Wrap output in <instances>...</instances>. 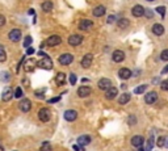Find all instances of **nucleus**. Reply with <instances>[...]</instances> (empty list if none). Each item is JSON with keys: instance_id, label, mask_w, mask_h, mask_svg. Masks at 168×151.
<instances>
[{"instance_id": "412c9836", "label": "nucleus", "mask_w": 168, "mask_h": 151, "mask_svg": "<svg viewBox=\"0 0 168 151\" xmlns=\"http://www.w3.org/2000/svg\"><path fill=\"white\" fill-rule=\"evenodd\" d=\"M13 97V92H12V88L7 87L1 93V100L3 101H9L10 99Z\"/></svg>"}, {"instance_id": "f03ea898", "label": "nucleus", "mask_w": 168, "mask_h": 151, "mask_svg": "<svg viewBox=\"0 0 168 151\" xmlns=\"http://www.w3.org/2000/svg\"><path fill=\"white\" fill-rule=\"evenodd\" d=\"M58 61H59V63L62 64V66H68V64H71L74 62V55L72 54H68V53L62 54Z\"/></svg>"}, {"instance_id": "c03bdc74", "label": "nucleus", "mask_w": 168, "mask_h": 151, "mask_svg": "<svg viewBox=\"0 0 168 151\" xmlns=\"http://www.w3.org/2000/svg\"><path fill=\"white\" fill-rule=\"evenodd\" d=\"M116 21V16L114 15H110L109 17H108V24H112V22Z\"/></svg>"}, {"instance_id": "7ed1b4c3", "label": "nucleus", "mask_w": 168, "mask_h": 151, "mask_svg": "<svg viewBox=\"0 0 168 151\" xmlns=\"http://www.w3.org/2000/svg\"><path fill=\"white\" fill-rule=\"evenodd\" d=\"M50 117H51V114H50V110L47 108H41L38 112V118L41 120L42 122H49Z\"/></svg>"}, {"instance_id": "39448f33", "label": "nucleus", "mask_w": 168, "mask_h": 151, "mask_svg": "<svg viewBox=\"0 0 168 151\" xmlns=\"http://www.w3.org/2000/svg\"><path fill=\"white\" fill-rule=\"evenodd\" d=\"M18 108H20L21 112H24V113H28V112L32 109V101L29 100V99H24V100L20 101V105H18Z\"/></svg>"}, {"instance_id": "603ef678", "label": "nucleus", "mask_w": 168, "mask_h": 151, "mask_svg": "<svg viewBox=\"0 0 168 151\" xmlns=\"http://www.w3.org/2000/svg\"><path fill=\"white\" fill-rule=\"evenodd\" d=\"M146 1H154V0H146Z\"/></svg>"}, {"instance_id": "dca6fc26", "label": "nucleus", "mask_w": 168, "mask_h": 151, "mask_svg": "<svg viewBox=\"0 0 168 151\" xmlns=\"http://www.w3.org/2000/svg\"><path fill=\"white\" fill-rule=\"evenodd\" d=\"M91 143V137L89 135H80L78 138V146L79 147H84V146Z\"/></svg>"}, {"instance_id": "c9c22d12", "label": "nucleus", "mask_w": 168, "mask_h": 151, "mask_svg": "<svg viewBox=\"0 0 168 151\" xmlns=\"http://www.w3.org/2000/svg\"><path fill=\"white\" fill-rule=\"evenodd\" d=\"M32 41H33V38H32L30 36H28V37L24 40V48H29V46H30V43H32Z\"/></svg>"}, {"instance_id": "423d86ee", "label": "nucleus", "mask_w": 168, "mask_h": 151, "mask_svg": "<svg viewBox=\"0 0 168 151\" xmlns=\"http://www.w3.org/2000/svg\"><path fill=\"white\" fill-rule=\"evenodd\" d=\"M8 38H9V41H12V42H18V41L21 40V30L20 29L10 30L9 34H8Z\"/></svg>"}, {"instance_id": "bb28decb", "label": "nucleus", "mask_w": 168, "mask_h": 151, "mask_svg": "<svg viewBox=\"0 0 168 151\" xmlns=\"http://www.w3.org/2000/svg\"><path fill=\"white\" fill-rule=\"evenodd\" d=\"M129 25H130V22H129L127 19H120L117 21V27L120 28V29H125V28H127Z\"/></svg>"}, {"instance_id": "79ce46f5", "label": "nucleus", "mask_w": 168, "mask_h": 151, "mask_svg": "<svg viewBox=\"0 0 168 151\" xmlns=\"http://www.w3.org/2000/svg\"><path fill=\"white\" fill-rule=\"evenodd\" d=\"M143 15L147 17V19H152V12L150 11V9H146V11L143 12Z\"/></svg>"}, {"instance_id": "393cba45", "label": "nucleus", "mask_w": 168, "mask_h": 151, "mask_svg": "<svg viewBox=\"0 0 168 151\" xmlns=\"http://www.w3.org/2000/svg\"><path fill=\"white\" fill-rule=\"evenodd\" d=\"M42 11L43 12H47V13H49V12H51L52 11V3L51 1H49V0H47V1H43V3H42Z\"/></svg>"}, {"instance_id": "58836bf2", "label": "nucleus", "mask_w": 168, "mask_h": 151, "mask_svg": "<svg viewBox=\"0 0 168 151\" xmlns=\"http://www.w3.org/2000/svg\"><path fill=\"white\" fill-rule=\"evenodd\" d=\"M127 122H129V125H134L136 122V117L135 116H129Z\"/></svg>"}, {"instance_id": "aec40b11", "label": "nucleus", "mask_w": 168, "mask_h": 151, "mask_svg": "<svg viewBox=\"0 0 168 151\" xmlns=\"http://www.w3.org/2000/svg\"><path fill=\"white\" fill-rule=\"evenodd\" d=\"M99 88L100 89H104V91H106L108 88H110L112 87V82H110L109 79H106V78H104V79H101V80H99Z\"/></svg>"}, {"instance_id": "72a5a7b5", "label": "nucleus", "mask_w": 168, "mask_h": 151, "mask_svg": "<svg viewBox=\"0 0 168 151\" xmlns=\"http://www.w3.org/2000/svg\"><path fill=\"white\" fill-rule=\"evenodd\" d=\"M7 61V54H5V50L3 48H0V63Z\"/></svg>"}, {"instance_id": "4468645a", "label": "nucleus", "mask_w": 168, "mask_h": 151, "mask_svg": "<svg viewBox=\"0 0 168 151\" xmlns=\"http://www.w3.org/2000/svg\"><path fill=\"white\" fill-rule=\"evenodd\" d=\"M156 100H158V93L154 92V91L146 93V96H144V101H146V104H154Z\"/></svg>"}, {"instance_id": "6e6552de", "label": "nucleus", "mask_w": 168, "mask_h": 151, "mask_svg": "<svg viewBox=\"0 0 168 151\" xmlns=\"http://www.w3.org/2000/svg\"><path fill=\"white\" fill-rule=\"evenodd\" d=\"M143 143H144V138L142 137V135H134V137L131 138V146H133V147L139 148L143 146Z\"/></svg>"}, {"instance_id": "f257e3e1", "label": "nucleus", "mask_w": 168, "mask_h": 151, "mask_svg": "<svg viewBox=\"0 0 168 151\" xmlns=\"http://www.w3.org/2000/svg\"><path fill=\"white\" fill-rule=\"evenodd\" d=\"M37 67H39V69H42V70H51L52 61L46 55V57H43V59H39V61L37 62Z\"/></svg>"}, {"instance_id": "09e8293b", "label": "nucleus", "mask_w": 168, "mask_h": 151, "mask_svg": "<svg viewBox=\"0 0 168 151\" xmlns=\"http://www.w3.org/2000/svg\"><path fill=\"white\" fill-rule=\"evenodd\" d=\"M74 150H75V151H79V150H80V147H79L78 145H75V146H74Z\"/></svg>"}, {"instance_id": "2f4dec72", "label": "nucleus", "mask_w": 168, "mask_h": 151, "mask_svg": "<svg viewBox=\"0 0 168 151\" xmlns=\"http://www.w3.org/2000/svg\"><path fill=\"white\" fill-rule=\"evenodd\" d=\"M152 146H154V135H151L148 139V143H147V147L144 148V151H151Z\"/></svg>"}, {"instance_id": "9d476101", "label": "nucleus", "mask_w": 168, "mask_h": 151, "mask_svg": "<svg viewBox=\"0 0 168 151\" xmlns=\"http://www.w3.org/2000/svg\"><path fill=\"white\" fill-rule=\"evenodd\" d=\"M131 75H133V72H131V70L127 69V67H122V69H120V71H118V76L122 80H127Z\"/></svg>"}, {"instance_id": "ddd939ff", "label": "nucleus", "mask_w": 168, "mask_h": 151, "mask_svg": "<svg viewBox=\"0 0 168 151\" xmlns=\"http://www.w3.org/2000/svg\"><path fill=\"white\" fill-rule=\"evenodd\" d=\"M92 92V89L89 87H87V85H81V87H79L78 89V96L79 97H87V96H89Z\"/></svg>"}, {"instance_id": "5701e85b", "label": "nucleus", "mask_w": 168, "mask_h": 151, "mask_svg": "<svg viewBox=\"0 0 168 151\" xmlns=\"http://www.w3.org/2000/svg\"><path fill=\"white\" fill-rule=\"evenodd\" d=\"M105 7L104 6H97V7H94V9H93V16L94 17H101V16H104L105 15Z\"/></svg>"}, {"instance_id": "a878e982", "label": "nucleus", "mask_w": 168, "mask_h": 151, "mask_svg": "<svg viewBox=\"0 0 168 151\" xmlns=\"http://www.w3.org/2000/svg\"><path fill=\"white\" fill-rule=\"evenodd\" d=\"M129 101H130V95H129V93H122V95L120 96V99H118V103H120L121 105H125Z\"/></svg>"}, {"instance_id": "473e14b6", "label": "nucleus", "mask_w": 168, "mask_h": 151, "mask_svg": "<svg viewBox=\"0 0 168 151\" xmlns=\"http://www.w3.org/2000/svg\"><path fill=\"white\" fill-rule=\"evenodd\" d=\"M156 12L162 16V19H164V16H165V7L164 6H160V7H158L156 8Z\"/></svg>"}, {"instance_id": "8fccbe9b", "label": "nucleus", "mask_w": 168, "mask_h": 151, "mask_svg": "<svg viewBox=\"0 0 168 151\" xmlns=\"http://www.w3.org/2000/svg\"><path fill=\"white\" fill-rule=\"evenodd\" d=\"M29 15H34V9H29Z\"/></svg>"}, {"instance_id": "49530a36", "label": "nucleus", "mask_w": 168, "mask_h": 151, "mask_svg": "<svg viewBox=\"0 0 168 151\" xmlns=\"http://www.w3.org/2000/svg\"><path fill=\"white\" fill-rule=\"evenodd\" d=\"M22 84H24V85H26V87H28V85L30 84V83H29V79H22Z\"/></svg>"}, {"instance_id": "c756f323", "label": "nucleus", "mask_w": 168, "mask_h": 151, "mask_svg": "<svg viewBox=\"0 0 168 151\" xmlns=\"http://www.w3.org/2000/svg\"><path fill=\"white\" fill-rule=\"evenodd\" d=\"M22 88L21 87H17L15 89V92H13V97H16V99H20V97H22Z\"/></svg>"}, {"instance_id": "6ab92c4d", "label": "nucleus", "mask_w": 168, "mask_h": 151, "mask_svg": "<svg viewBox=\"0 0 168 151\" xmlns=\"http://www.w3.org/2000/svg\"><path fill=\"white\" fill-rule=\"evenodd\" d=\"M112 58L116 63H120V62H122L123 59H125V54H123V51H121V50H116V51H113Z\"/></svg>"}, {"instance_id": "1a4fd4ad", "label": "nucleus", "mask_w": 168, "mask_h": 151, "mask_svg": "<svg viewBox=\"0 0 168 151\" xmlns=\"http://www.w3.org/2000/svg\"><path fill=\"white\" fill-rule=\"evenodd\" d=\"M60 42H62V38H60L59 36L54 34V36H50V37L47 38L46 45H47V46H58Z\"/></svg>"}, {"instance_id": "a19ab883", "label": "nucleus", "mask_w": 168, "mask_h": 151, "mask_svg": "<svg viewBox=\"0 0 168 151\" xmlns=\"http://www.w3.org/2000/svg\"><path fill=\"white\" fill-rule=\"evenodd\" d=\"M5 22H7V20H5V16H3V15H0V28H3L5 25Z\"/></svg>"}, {"instance_id": "4c0bfd02", "label": "nucleus", "mask_w": 168, "mask_h": 151, "mask_svg": "<svg viewBox=\"0 0 168 151\" xmlns=\"http://www.w3.org/2000/svg\"><path fill=\"white\" fill-rule=\"evenodd\" d=\"M160 59H162V61H164V62L168 61V50L162 51V54H160Z\"/></svg>"}, {"instance_id": "a211bd4d", "label": "nucleus", "mask_w": 168, "mask_h": 151, "mask_svg": "<svg viewBox=\"0 0 168 151\" xmlns=\"http://www.w3.org/2000/svg\"><path fill=\"white\" fill-rule=\"evenodd\" d=\"M37 67V62L34 61L33 58H30V59H26V62H25V66H24V69H25V71H28V72H30V71H33L34 69Z\"/></svg>"}, {"instance_id": "0eeeda50", "label": "nucleus", "mask_w": 168, "mask_h": 151, "mask_svg": "<svg viewBox=\"0 0 168 151\" xmlns=\"http://www.w3.org/2000/svg\"><path fill=\"white\" fill-rule=\"evenodd\" d=\"M92 61H93V55H92L91 53L85 54V55L83 57V59H81V62H80L81 67H84V69H88V67H91Z\"/></svg>"}, {"instance_id": "3c124183", "label": "nucleus", "mask_w": 168, "mask_h": 151, "mask_svg": "<svg viewBox=\"0 0 168 151\" xmlns=\"http://www.w3.org/2000/svg\"><path fill=\"white\" fill-rule=\"evenodd\" d=\"M165 147H168V139H165Z\"/></svg>"}, {"instance_id": "c85d7f7f", "label": "nucleus", "mask_w": 168, "mask_h": 151, "mask_svg": "<svg viewBox=\"0 0 168 151\" xmlns=\"http://www.w3.org/2000/svg\"><path fill=\"white\" fill-rule=\"evenodd\" d=\"M146 89H147V85L146 84H142V85H139V87H136L135 89H134V93H136V95H141V93H143Z\"/></svg>"}, {"instance_id": "ea45409f", "label": "nucleus", "mask_w": 168, "mask_h": 151, "mask_svg": "<svg viewBox=\"0 0 168 151\" xmlns=\"http://www.w3.org/2000/svg\"><path fill=\"white\" fill-rule=\"evenodd\" d=\"M59 100H60V96H57V97H52V99H50V100H47V103H49V104H55V103H58Z\"/></svg>"}, {"instance_id": "2eb2a0df", "label": "nucleus", "mask_w": 168, "mask_h": 151, "mask_svg": "<svg viewBox=\"0 0 168 151\" xmlns=\"http://www.w3.org/2000/svg\"><path fill=\"white\" fill-rule=\"evenodd\" d=\"M91 28H93V21H91V20H81L79 22V29L80 30H89Z\"/></svg>"}, {"instance_id": "de8ad7c7", "label": "nucleus", "mask_w": 168, "mask_h": 151, "mask_svg": "<svg viewBox=\"0 0 168 151\" xmlns=\"http://www.w3.org/2000/svg\"><path fill=\"white\" fill-rule=\"evenodd\" d=\"M162 72H163V74H167V72H168V66H165L164 69H163V71H162Z\"/></svg>"}, {"instance_id": "a18cd8bd", "label": "nucleus", "mask_w": 168, "mask_h": 151, "mask_svg": "<svg viewBox=\"0 0 168 151\" xmlns=\"http://www.w3.org/2000/svg\"><path fill=\"white\" fill-rule=\"evenodd\" d=\"M26 49H28V50H26V54H28V55H32V54H34V51H36L32 46H29V48H26Z\"/></svg>"}, {"instance_id": "9b49d317", "label": "nucleus", "mask_w": 168, "mask_h": 151, "mask_svg": "<svg viewBox=\"0 0 168 151\" xmlns=\"http://www.w3.org/2000/svg\"><path fill=\"white\" fill-rule=\"evenodd\" d=\"M76 117H78V112L74 110V109H68V110L64 112V120L68 122H72L76 120Z\"/></svg>"}, {"instance_id": "f704fd0d", "label": "nucleus", "mask_w": 168, "mask_h": 151, "mask_svg": "<svg viewBox=\"0 0 168 151\" xmlns=\"http://www.w3.org/2000/svg\"><path fill=\"white\" fill-rule=\"evenodd\" d=\"M0 78H1L3 82H8V80L10 79V75H9V72H1Z\"/></svg>"}, {"instance_id": "f8f14e48", "label": "nucleus", "mask_w": 168, "mask_h": 151, "mask_svg": "<svg viewBox=\"0 0 168 151\" xmlns=\"http://www.w3.org/2000/svg\"><path fill=\"white\" fill-rule=\"evenodd\" d=\"M117 95H118V89L116 87H110V88H108V89L105 91V99H108V100H113V99H116Z\"/></svg>"}, {"instance_id": "7c9ffc66", "label": "nucleus", "mask_w": 168, "mask_h": 151, "mask_svg": "<svg viewBox=\"0 0 168 151\" xmlns=\"http://www.w3.org/2000/svg\"><path fill=\"white\" fill-rule=\"evenodd\" d=\"M165 139H167L165 137H159V138H158V141H156L158 147H164V146H165Z\"/></svg>"}, {"instance_id": "20e7f679", "label": "nucleus", "mask_w": 168, "mask_h": 151, "mask_svg": "<svg viewBox=\"0 0 168 151\" xmlns=\"http://www.w3.org/2000/svg\"><path fill=\"white\" fill-rule=\"evenodd\" d=\"M81 42H83V36L80 34H72L68 37V43L71 46H79Z\"/></svg>"}, {"instance_id": "e433bc0d", "label": "nucleus", "mask_w": 168, "mask_h": 151, "mask_svg": "<svg viewBox=\"0 0 168 151\" xmlns=\"http://www.w3.org/2000/svg\"><path fill=\"white\" fill-rule=\"evenodd\" d=\"M160 88H162V91H165V92H167L168 91V80H163V82L160 83Z\"/></svg>"}, {"instance_id": "cd10ccee", "label": "nucleus", "mask_w": 168, "mask_h": 151, "mask_svg": "<svg viewBox=\"0 0 168 151\" xmlns=\"http://www.w3.org/2000/svg\"><path fill=\"white\" fill-rule=\"evenodd\" d=\"M39 151H52V147H51V145H50V142H43V143H42Z\"/></svg>"}, {"instance_id": "37998d69", "label": "nucleus", "mask_w": 168, "mask_h": 151, "mask_svg": "<svg viewBox=\"0 0 168 151\" xmlns=\"http://www.w3.org/2000/svg\"><path fill=\"white\" fill-rule=\"evenodd\" d=\"M70 83H71L72 85L76 83V75H75V74H71V75H70Z\"/></svg>"}, {"instance_id": "f3484780", "label": "nucleus", "mask_w": 168, "mask_h": 151, "mask_svg": "<svg viewBox=\"0 0 168 151\" xmlns=\"http://www.w3.org/2000/svg\"><path fill=\"white\" fill-rule=\"evenodd\" d=\"M143 12H144L143 7L139 6V4L134 6L133 9H131V15H133L134 17H142V16H143Z\"/></svg>"}, {"instance_id": "b1692460", "label": "nucleus", "mask_w": 168, "mask_h": 151, "mask_svg": "<svg viewBox=\"0 0 168 151\" xmlns=\"http://www.w3.org/2000/svg\"><path fill=\"white\" fill-rule=\"evenodd\" d=\"M55 83H57L58 85H63L66 83V74H63V72H58L57 76H55Z\"/></svg>"}, {"instance_id": "4be33fe9", "label": "nucleus", "mask_w": 168, "mask_h": 151, "mask_svg": "<svg viewBox=\"0 0 168 151\" xmlns=\"http://www.w3.org/2000/svg\"><path fill=\"white\" fill-rule=\"evenodd\" d=\"M152 33L155 36H162L164 33V27L162 24H154L152 25Z\"/></svg>"}]
</instances>
